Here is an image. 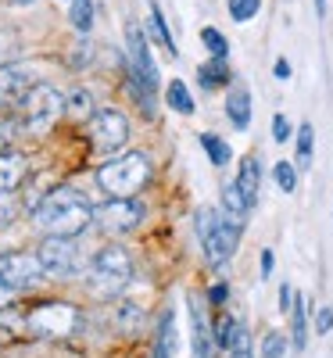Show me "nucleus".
Masks as SVG:
<instances>
[{
	"instance_id": "9d476101",
	"label": "nucleus",
	"mask_w": 333,
	"mask_h": 358,
	"mask_svg": "<svg viewBox=\"0 0 333 358\" xmlns=\"http://www.w3.org/2000/svg\"><path fill=\"white\" fill-rule=\"evenodd\" d=\"M0 276H4L11 287H36L47 273H43V262L40 255H25V251H11V255H0Z\"/></svg>"
},
{
	"instance_id": "a878e982",
	"label": "nucleus",
	"mask_w": 333,
	"mask_h": 358,
	"mask_svg": "<svg viewBox=\"0 0 333 358\" xmlns=\"http://www.w3.org/2000/svg\"><path fill=\"white\" fill-rule=\"evenodd\" d=\"M236 334H240V322L233 315H219V322H215V344L219 348H233Z\"/></svg>"
},
{
	"instance_id": "a19ab883",
	"label": "nucleus",
	"mask_w": 333,
	"mask_h": 358,
	"mask_svg": "<svg viewBox=\"0 0 333 358\" xmlns=\"http://www.w3.org/2000/svg\"><path fill=\"white\" fill-rule=\"evenodd\" d=\"M272 72H276V79H283V83H287V79H290V62H283V57H280V62L272 65Z\"/></svg>"
},
{
	"instance_id": "c9c22d12",
	"label": "nucleus",
	"mask_w": 333,
	"mask_h": 358,
	"mask_svg": "<svg viewBox=\"0 0 333 358\" xmlns=\"http://www.w3.org/2000/svg\"><path fill=\"white\" fill-rule=\"evenodd\" d=\"M294 297H297V290H294L290 283H283V287H280V312H283V315H290V308H294Z\"/></svg>"
},
{
	"instance_id": "423d86ee",
	"label": "nucleus",
	"mask_w": 333,
	"mask_h": 358,
	"mask_svg": "<svg viewBox=\"0 0 333 358\" xmlns=\"http://www.w3.org/2000/svg\"><path fill=\"white\" fill-rule=\"evenodd\" d=\"M143 222V204L133 197H111L94 208V226L108 236H122Z\"/></svg>"
},
{
	"instance_id": "4c0bfd02",
	"label": "nucleus",
	"mask_w": 333,
	"mask_h": 358,
	"mask_svg": "<svg viewBox=\"0 0 333 358\" xmlns=\"http://www.w3.org/2000/svg\"><path fill=\"white\" fill-rule=\"evenodd\" d=\"M226 297H229V287L226 283H215V287L208 290V301L211 305H226Z\"/></svg>"
},
{
	"instance_id": "cd10ccee",
	"label": "nucleus",
	"mask_w": 333,
	"mask_h": 358,
	"mask_svg": "<svg viewBox=\"0 0 333 358\" xmlns=\"http://www.w3.org/2000/svg\"><path fill=\"white\" fill-rule=\"evenodd\" d=\"M201 43L211 50V57H226V54H229L226 36L219 33V29H211V25H204V29H201Z\"/></svg>"
},
{
	"instance_id": "1a4fd4ad",
	"label": "nucleus",
	"mask_w": 333,
	"mask_h": 358,
	"mask_svg": "<svg viewBox=\"0 0 333 358\" xmlns=\"http://www.w3.org/2000/svg\"><path fill=\"white\" fill-rule=\"evenodd\" d=\"M90 136H94L97 151H118L126 140H129V122L122 111L115 108H101L90 115Z\"/></svg>"
},
{
	"instance_id": "f257e3e1",
	"label": "nucleus",
	"mask_w": 333,
	"mask_h": 358,
	"mask_svg": "<svg viewBox=\"0 0 333 358\" xmlns=\"http://www.w3.org/2000/svg\"><path fill=\"white\" fill-rule=\"evenodd\" d=\"M33 219L47 236H76L83 233L90 222H94V208L90 201L72 190V187H54L36 208H33Z\"/></svg>"
},
{
	"instance_id": "4be33fe9",
	"label": "nucleus",
	"mask_w": 333,
	"mask_h": 358,
	"mask_svg": "<svg viewBox=\"0 0 333 358\" xmlns=\"http://www.w3.org/2000/svg\"><path fill=\"white\" fill-rule=\"evenodd\" d=\"M201 147H204V155L211 158V165H229V158H233V151H229V143L222 140V136H215V133H201Z\"/></svg>"
},
{
	"instance_id": "9b49d317",
	"label": "nucleus",
	"mask_w": 333,
	"mask_h": 358,
	"mask_svg": "<svg viewBox=\"0 0 333 358\" xmlns=\"http://www.w3.org/2000/svg\"><path fill=\"white\" fill-rule=\"evenodd\" d=\"M40 262H43V273L47 276H69L76 268V244L72 236H47V241L40 244Z\"/></svg>"
},
{
	"instance_id": "c756f323",
	"label": "nucleus",
	"mask_w": 333,
	"mask_h": 358,
	"mask_svg": "<svg viewBox=\"0 0 333 358\" xmlns=\"http://www.w3.org/2000/svg\"><path fill=\"white\" fill-rule=\"evenodd\" d=\"M283 355H287V337H283L280 330L265 334V341H262V358H283Z\"/></svg>"
},
{
	"instance_id": "f03ea898",
	"label": "nucleus",
	"mask_w": 333,
	"mask_h": 358,
	"mask_svg": "<svg viewBox=\"0 0 333 358\" xmlns=\"http://www.w3.org/2000/svg\"><path fill=\"white\" fill-rule=\"evenodd\" d=\"M194 226H197V236H201V248H204V258L211 268H222L233 255H236V244H240V222L219 215L215 208H201L194 215Z\"/></svg>"
},
{
	"instance_id": "ea45409f",
	"label": "nucleus",
	"mask_w": 333,
	"mask_h": 358,
	"mask_svg": "<svg viewBox=\"0 0 333 358\" xmlns=\"http://www.w3.org/2000/svg\"><path fill=\"white\" fill-rule=\"evenodd\" d=\"M272 265H276V258H272V251L265 248V251H262V276H265V280H269V273H272Z\"/></svg>"
},
{
	"instance_id": "f3484780",
	"label": "nucleus",
	"mask_w": 333,
	"mask_h": 358,
	"mask_svg": "<svg viewBox=\"0 0 333 358\" xmlns=\"http://www.w3.org/2000/svg\"><path fill=\"white\" fill-rule=\"evenodd\" d=\"M147 29H150V36L165 47L169 57L179 54V47H176V40H172V33H169V25H165V15H162V8L155 4V0H150V8H147Z\"/></svg>"
},
{
	"instance_id": "7c9ffc66",
	"label": "nucleus",
	"mask_w": 333,
	"mask_h": 358,
	"mask_svg": "<svg viewBox=\"0 0 333 358\" xmlns=\"http://www.w3.org/2000/svg\"><path fill=\"white\" fill-rule=\"evenodd\" d=\"M229 358H255L251 355V337H248L244 326H240V334H236V344L229 348Z\"/></svg>"
},
{
	"instance_id": "79ce46f5",
	"label": "nucleus",
	"mask_w": 333,
	"mask_h": 358,
	"mask_svg": "<svg viewBox=\"0 0 333 358\" xmlns=\"http://www.w3.org/2000/svg\"><path fill=\"white\" fill-rule=\"evenodd\" d=\"M316 15H319V18L326 15V0H316Z\"/></svg>"
},
{
	"instance_id": "2f4dec72",
	"label": "nucleus",
	"mask_w": 333,
	"mask_h": 358,
	"mask_svg": "<svg viewBox=\"0 0 333 358\" xmlns=\"http://www.w3.org/2000/svg\"><path fill=\"white\" fill-rule=\"evenodd\" d=\"M290 136H294V129H290V122H287V115H276V118H272V140L287 143Z\"/></svg>"
},
{
	"instance_id": "f704fd0d",
	"label": "nucleus",
	"mask_w": 333,
	"mask_h": 358,
	"mask_svg": "<svg viewBox=\"0 0 333 358\" xmlns=\"http://www.w3.org/2000/svg\"><path fill=\"white\" fill-rule=\"evenodd\" d=\"M69 104H72L76 111H83V115H90V108H94V97H90V94H83V90H76V94L69 97Z\"/></svg>"
},
{
	"instance_id": "2eb2a0df",
	"label": "nucleus",
	"mask_w": 333,
	"mask_h": 358,
	"mask_svg": "<svg viewBox=\"0 0 333 358\" xmlns=\"http://www.w3.org/2000/svg\"><path fill=\"white\" fill-rule=\"evenodd\" d=\"M236 187L244 190V197H248L251 204H258V194H262V165H258V158H244V162H240V169H236Z\"/></svg>"
},
{
	"instance_id": "bb28decb",
	"label": "nucleus",
	"mask_w": 333,
	"mask_h": 358,
	"mask_svg": "<svg viewBox=\"0 0 333 358\" xmlns=\"http://www.w3.org/2000/svg\"><path fill=\"white\" fill-rule=\"evenodd\" d=\"M272 176H276V187H280L283 194H294V190H297V165H294V162H276Z\"/></svg>"
},
{
	"instance_id": "58836bf2",
	"label": "nucleus",
	"mask_w": 333,
	"mask_h": 358,
	"mask_svg": "<svg viewBox=\"0 0 333 358\" xmlns=\"http://www.w3.org/2000/svg\"><path fill=\"white\" fill-rule=\"evenodd\" d=\"M83 62H90V43H79L76 54H72V65H76V69H79Z\"/></svg>"
},
{
	"instance_id": "6ab92c4d",
	"label": "nucleus",
	"mask_w": 333,
	"mask_h": 358,
	"mask_svg": "<svg viewBox=\"0 0 333 358\" xmlns=\"http://www.w3.org/2000/svg\"><path fill=\"white\" fill-rule=\"evenodd\" d=\"M197 79H201L204 90H219V86H229L233 72H229V65H226V57H211V62H204V65L197 69Z\"/></svg>"
},
{
	"instance_id": "39448f33",
	"label": "nucleus",
	"mask_w": 333,
	"mask_h": 358,
	"mask_svg": "<svg viewBox=\"0 0 333 358\" xmlns=\"http://www.w3.org/2000/svg\"><path fill=\"white\" fill-rule=\"evenodd\" d=\"M129 280H133V258L126 248L108 244L90 262V290L97 297H115L118 290H126Z\"/></svg>"
},
{
	"instance_id": "5701e85b",
	"label": "nucleus",
	"mask_w": 333,
	"mask_h": 358,
	"mask_svg": "<svg viewBox=\"0 0 333 358\" xmlns=\"http://www.w3.org/2000/svg\"><path fill=\"white\" fill-rule=\"evenodd\" d=\"M312 147H316V129L312 122H301L297 126V169L312 165Z\"/></svg>"
},
{
	"instance_id": "6e6552de",
	"label": "nucleus",
	"mask_w": 333,
	"mask_h": 358,
	"mask_svg": "<svg viewBox=\"0 0 333 358\" xmlns=\"http://www.w3.org/2000/svg\"><path fill=\"white\" fill-rule=\"evenodd\" d=\"M126 50H129L126 72H129L140 86H147L150 94H155V90H158V65H155V57H150V43H147L143 29H140L136 22L126 25Z\"/></svg>"
},
{
	"instance_id": "dca6fc26",
	"label": "nucleus",
	"mask_w": 333,
	"mask_h": 358,
	"mask_svg": "<svg viewBox=\"0 0 333 358\" xmlns=\"http://www.w3.org/2000/svg\"><path fill=\"white\" fill-rule=\"evenodd\" d=\"M251 201L244 197V190H240L236 183H229L226 190H222V212H226V219H233V222H240L244 226V219L251 215Z\"/></svg>"
},
{
	"instance_id": "473e14b6",
	"label": "nucleus",
	"mask_w": 333,
	"mask_h": 358,
	"mask_svg": "<svg viewBox=\"0 0 333 358\" xmlns=\"http://www.w3.org/2000/svg\"><path fill=\"white\" fill-rule=\"evenodd\" d=\"M330 330H333V308L323 305V308L316 312V334L323 337V334H330Z\"/></svg>"
},
{
	"instance_id": "e433bc0d",
	"label": "nucleus",
	"mask_w": 333,
	"mask_h": 358,
	"mask_svg": "<svg viewBox=\"0 0 333 358\" xmlns=\"http://www.w3.org/2000/svg\"><path fill=\"white\" fill-rule=\"evenodd\" d=\"M15 294H18V287H11L4 276H0V308H8L15 301Z\"/></svg>"
},
{
	"instance_id": "4468645a",
	"label": "nucleus",
	"mask_w": 333,
	"mask_h": 358,
	"mask_svg": "<svg viewBox=\"0 0 333 358\" xmlns=\"http://www.w3.org/2000/svg\"><path fill=\"white\" fill-rule=\"evenodd\" d=\"M29 86H33V79H29L22 69H0V108L18 104Z\"/></svg>"
},
{
	"instance_id": "412c9836",
	"label": "nucleus",
	"mask_w": 333,
	"mask_h": 358,
	"mask_svg": "<svg viewBox=\"0 0 333 358\" xmlns=\"http://www.w3.org/2000/svg\"><path fill=\"white\" fill-rule=\"evenodd\" d=\"M165 101H169V108L179 111V115H194V97H190V90H187L183 79H172V83H169Z\"/></svg>"
},
{
	"instance_id": "72a5a7b5",
	"label": "nucleus",
	"mask_w": 333,
	"mask_h": 358,
	"mask_svg": "<svg viewBox=\"0 0 333 358\" xmlns=\"http://www.w3.org/2000/svg\"><path fill=\"white\" fill-rule=\"evenodd\" d=\"M15 219V201H11V190H0V226H8Z\"/></svg>"
},
{
	"instance_id": "20e7f679",
	"label": "nucleus",
	"mask_w": 333,
	"mask_h": 358,
	"mask_svg": "<svg viewBox=\"0 0 333 358\" xmlns=\"http://www.w3.org/2000/svg\"><path fill=\"white\" fill-rule=\"evenodd\" d=\"M69 108V101L57 94L54 86H47V83H33L25 90V97L18 101V118H22V129L25 133H33V136H40V133H47L57 118H62V111Z\"/></svg>"
},
{
	"instance_id": "f8f14e48",
	"label": "nucleus",
	"mask_w": 333,
	"mask_h": 358,
	"mask_svg": "<svg viewBox=\"0 0 333 358\" xmlns=\"http://www.w3.org/2000/svg\"><path fill=\"white\" fill-rule=\"evenodd\" d=\"M187 305H190V334H194V358H215V330L208 326L204 308H201V297L187 294Z\"/></svg>"
},
{
	"instance_id": "ddd939ff",
	"label": "nucleus",
	"mask_w": 333,
	"mask_h": 358,
	"mask_svg": "<svg viewBox=\"0 0 333 358\" xmlns=\"http://www.w3.org/2000/svg\"><path fill=\"white\" fill-rule=\"evenodd\" d=\"M226 115L236 129H248L251 126V94L244 83H233L229 86V97H226Z\"/></svg>"
},
{
	"instance_id": "b1692460",
	"label": "nucleus",
	"mask_w": 333,
	"mask_h": 358,
	"mask_svg": "<svg viewBox=\"0 0 333 358\" xmlns=\"http://www.w3.org/2000/svg\"><path fill=\"white\" fill-rule=\"evenodd\" d=\"M172 334H176V315L165 312L158 322V337H155V358H169L172 351Z\"/></svg>"
},
{
	"instance_id": "7ed1b4c3",
	"label": "nucleus",
	"mask_w": 333,
	"mask_h": 358,
	"mask_svg": "<svg viewBox=\"0 0 333 358\" xmlns=\"http://www.w3.org/2000/svg\"><path fill=\"white\" fill-rule=\"evenodd\" d=\"M147 179H150V158L143 151H126L118 158H108L97 169V183L111 197H133L136 190H143Z\"/></svg>"
},
{
	"instance_id": "a211bd4d",
	"label": "nucleus",
	"mask_w": 333,
	"mask_h": 358,
	"mask_svg": "<svg viewBox=\"0 0 333 358\" xmlns=\"http://www.w3.org/2000/svg\"><path fill=\"white\" fill-rule=\"evenodd\" d=\"M29 165L22 155H0V190H18Z\"/></svg>"
},
{
	"instance_id": "c85d7f7f",
	"label": "nucleus",
	"mask_w": 333,
	"mask_h": 358,
	"mask_svg": "<svg viewBox=\"0 0 333 358\" xmlns=\"http://www.w3.org/2000/svg\"><path fill=\"white\" fill-rule=\"evenodd\" d=\"M262 11V0H229V18L233 22H251Z\"/></svg>"
},
{
	"instance_id": "393cba45",
	"label": "nucleus",
	"mask_w": 333,
	"mask_h": 358,
	"mask_svg": "<svg viewBox=\"0 0 333 358\" xmlns=\"http://www.w3.org/2000/svg\"><path fill=\"white\" fill-rule=\"evenodd\" d=\"M69 22L76 25V33H90V25H94V0H72Z\"/></svg>"
},
{
	"instance_id": "0eeeda50",
	"label": "nucleus",
	"mask_w": 333,
	"mask_h": 358,
	"mask_svg": "<svg viewBox=\"0 0 333 358\" xmlns=\"http://www.w3.org/2000/svg\"><path fill=\"white\" fill-rule=\"evenodd\" d=\"M25 326L40 337H69L79 326V312L65 301H43L25 315Z\"/></svg>"
},
{
	"instance_id": "aec40b11",
	"label": "nucleus",
	"mask_w": 333,
	"mask_h": 358,
	"mask_svg": "<svg viewBox=\"0 0 333 358\" xmlns=\"http://www.w3.org/2000/svg\"><path fill=\"white\" fill-rule=\"evenodd\" d=\"M290 341H294V351H301L309 344V312H305V297H294V308H290Z\"/></svg>"
},
{
	"instance_id": "37998d69",
	"label": "nucleus",
	"mask_w": 333,
	"mask_h": 358,
	"mask_svg": "<svg viewBox=\"0 0 333 358\" xmlns=\"http://www.w3.org/2000/svg\"><path fill=\"white\" fill-rule=\"evenodd\" d=\"M22 4H29V0H22Z\"/></svg>"
}]
</instances>
